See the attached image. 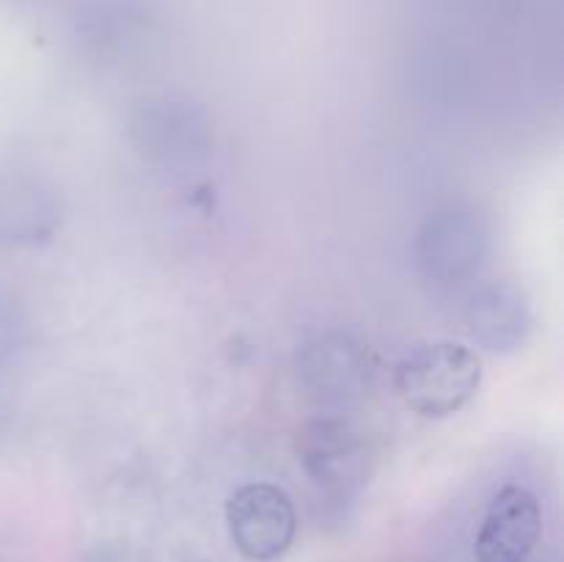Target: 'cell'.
<instances>
[{
	"label": "cell",
	"instance_id": "9c48e42d",
	"mask_svg": "<svg viewBox=\"0 0 564 562\" xmlns=\"http://www.w3.org/2000/svg\"><path fill=\"white\" fill-rule=\"evenodd\" d=\"M543 532L538 496L523 485H505L494 494L477 534L479 562H527Z\"/></svg>",
	"mask_w": 564,
	"mask_h": 562
},
{
	"label": "cell",
	"instance_id": "7c38bea8",
	"mask_svg": "<svg viewBox=\"0 0 564 562\" xmlns=\"http://www.w3.org/2000/svg\"><path fill=\"white\" fill-rule=\"evenodd\" d=\"M14 391H11V386L0 378V439L9 433L11 422H14Z\"/></svg>",
	"mask_w": 564,
	"mask_h": 562
},
{
	"label": "cell",
	"instance_id": "3957f363",
	"mask_svg": "<svg viewBox=\"0 0 564 562\" xmlns=\"http://www.w3.org/2000/svg\"><path fill=\"white\" fill-rule=\"evenodd\" d=\"M297 461L306 477L336 499H350L372 477L375 452L367 433L341 413H319L297 433Z\"/></svg>",
	"mask_w": 564,
	"mask_h": 562
},
{
	"label": "cell",
	"instance_id": "8992f818",
	"mask_svg": "<svg viewBox=\"0 0 564 562\" xmlns=\"http://www.w3.org/2000/svg\"><path fill=\"white\" fill-rule=\"evenodd\" d=\"M61 198L39 174L22 169L0 171V248H39L61 229Z\"/></svg>",
	"mask_w": 564,
	"mask_h": 562
},
{
	"label": "cell",
	"instance_id": "52a82bcc",
	"mask_svg": "<svg viewBox=\"0 0 564 562\" xmlns=\"http://www.w3.org/2000/svg\"><path fill=\"white\" fill-rule=\"evenodd\" d=\"M207 116L187 99L149 97L138 105L130 136L138 152L154 163H180L207 147Z\"/></svg>",
	"mask_w": 564,
	"mask_h": 562
},
{
	"label": "cell",
	"instance_id": "5b68a950",
	"mask_svg": "<svg viewBox=\"0 0 564 562\" xmlns=\"http://www.w3.org/2000/svg\"><path fill=\"white\" fill-rule=\"evenodd\" d=\"M226 527L246 560L275 562L295 543V501L281 485L246 483L226 501Z\"/></svg>",
	"mask_w": 564,
	"mask_h": 562
},
{
	"label": "cell",
	"instance_id": "7a4b0ae2",
	"mask_svg": "<svg viewBox=\"0 0 564 562\" xmlns=\"http://www.w3.org/2000/svg\"><path fill=\"white\" fill-rule=\"evenodd\" d=\"M292 369L303 395L334 413L361 402L375 386L372 350L350 331H325L303 342Z\"/></svg>",
	"mask_w": 564,
	"mask_h": 562
},
{
	"label": "cell",
	"instance_id": "30bf717a",
	"mask_svg": "<svg viewBox=\"0 0 564 562\" xmlns=\"http://www.w3.org/2000/svg\"><path fill=\"white\" fill-rule=\"evenodd\" d=\"M33 342V317L25 298L0 281V378L20 364Z\"/></svg>",
	"mask_w": 564,
	"mask_h": 562
},
{
	"label": "cell",
	"instance_id": "8fae6325",
	"mask_svg": "<svg viewBox=\"0 0 564 562\" xmlns=\"http://www.w3.org/2000/svg\"><path fill=\"white\" fill-rule=\"evenodd\" d=\"M80 562H143V556L121 540H105V543L91 545Z\"/></svg>",
	"mask_w": 564,
	"mask_h": 562
},
{
	"label": "cell",
	"instance_id": "277c9868",
	"mask_svg": "<svg viewBox=\"0 0 564 562\" xmlns=\"http://www.w3.org/2000/svg\"><path fill=\"white\" fill-rule=\"evenodd\" d=\"M494 248L490 224L466 207L438 209L422 224L413 246L419 273L435 287H457L485 268Z\"/></svg>",
	"mask_w": 564,
	"mask_h": 562
},
{
	"label": "cell",
	"instance_id": "ba28073f",
	"mask_svg": "<svg viewBox=\"0 0 564 562\" xmlns=\"http://www.w3.org/2000/svg\"><path fill=\"white\" fill-rule=\"evenodd\" d=\"M466 328L488 353H516L529 342L534 328L532 301L512 279H496L477 287L466 303Z\"/></svg>",
	"mask_w": 564,
	"mask_h": 562
},
{
	"label": "cell",
	"instance_id": "6da1fadb",
	"mask_svg": "<svg viewBox=\"0 0 564 562\" xmlns=\"http://www.w3.org/2000/svg\"><path fill=\"white\" fill-rule=\"evenodd\" d=\"M482 361L460 342H424L400 358L394 389L413 413L424 419H449L477 397Z\"/></svg>",
	"mask_w": 564,
	"mask_h": 562
}]
</instances>
